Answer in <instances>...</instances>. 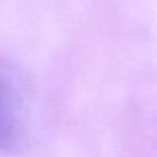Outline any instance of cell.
Masks as SVG:
<instances>
[{
	"mask_svg": "<svg viewBox=\"0 0 157 157\" xmlns=\"http://www.w3.org/2000/svg\"><path fill=\"white\" fill-rule=\"evenodd\" d=\"M28 136V93L17 69L0 62V151L17 152Z\"/></svg>",
	"mask_w": 157,
	"mask_h": 157,
	"instance_id": "cell-1",
	"label": "cell"
}]
</instances>
